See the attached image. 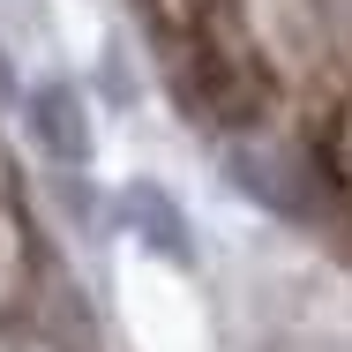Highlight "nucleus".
<instances>
[{"label": "nucleus", "mask_w": 352, "mask_h": 352, "mask_svg": "<svg viewBox=\"0 0 352 352\" xmlns=\"http://www.w3.org/2000/svg\"><path fill=\"white\" fill-rule=\"evenodd\" d=\"M135 8L203 113L232 120V128H248L263 113V60H255V38L240 30L232 0H135Z\"/></svg>", "instance_id": "1"}, {"label": "nucleus", "mask_w": 352, "mask_h": 352, "mask_svg": "<svg viewBox=\"0 0 352 352\" xmlns=\"http://www.w3.org/2000/svg\"><path fill=\"white\" fill-rule=\"evenodd\" d=\"M315 150H322V165H330V180L352 195V68L322 90V105H315Z\"/></svg>", "instance_id": "2"}]
</instances>
